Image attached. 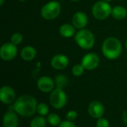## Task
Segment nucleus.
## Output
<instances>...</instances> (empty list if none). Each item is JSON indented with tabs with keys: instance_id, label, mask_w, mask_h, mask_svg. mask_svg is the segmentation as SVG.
<instances>
[{
	"instance_id": "obj_2",
	"label": "nucleus",
	"mask_w": 127,
	"mask_h": 127,
	"mask_svg": "<svg viewBox=\"0 0 127 127\" xmlns=\"http://www.w3.org/2000/svg\"><path fill=\"white\" fill-rule=\"evenodd\" d=\"M102 52L106 58L111 60L116 59L121 55L122 44L117 37H109L103 41Z\"/></svg>"
},
{
	"instance_id": "obj_20",
	"label": "nucleus",
	"mask_w": 127,
	"mask_h": 127,
	"mask_svg": "<svg viewBox=\"0 0 127 127\" xmlns=\"http://www.w3.org/2000/svg\"><path fill=\"white\" fill-rule=\"evenodd\" d=\"M47 121L48 123L53 127H57L59 126L61 124V119L60 117L56 114V113H51L48 115L47 118Z\"/></svg>"
},
{
	"instance_id": "obj_31",
	"label": "nucleus",
	"mask_w": 127,
	"mask_h": 127,
	"mask_svg": "<svg viewBox=\"0 0 127 127\" xmlns=\"http://www.w3.org/2000/svg\"><path fill=\"white\" fill-rule=\"evenodd\" d=\"M126 48H127V41H126Z\"/></svg>"
},
{
	"instance_id": "obj_12",
	"label": "nucleus",
	"mask_w": 127,
	"mask_h": 127,
	"mask_svg": "<svg viewBox=\"0 0 127 127\" xmlns=\"http://www.w3.org/2000/svg\"><path fill=\"white\" fill-rule=\"evenodd\" d=\"M17 113L13 110H10L4 113L3 116V127H18L19 118Z\"/></svg>"
},
{
	"instance_id": "obj_15",
	"label": "nucleus",
	"mask_w": 127,
	"mask_h": 127,
	"mask_svg": "<svg viewBox=\"0 0 127 127\" xmlns=\"http://www.w3.org/2000/svg\"><path fill=\"white\" fill-rule=\"evenodd\" d=\"M20 55L21 58L26 61H31L33 59H34V58L36 55V51L34 49V47L31 46H28L24 47L20 52Z\"/></svg>"
},
{
	"instance_id": "obj_22",
	"label": "nucleus",
	"mask_w": 127,
	"mask_h": 127,
	"mask_svg": "<svg viewBox=\"0 0 127 127\" xmlns=\"http://www.w3.org/2000/svg\"><path fill=\"white\" fill-rule=\"evenodd\" d=\"M84 70L85 68L83 67L82 64H77L72 67V73L75 76H80L83 74Z\"/></svg>"
},
{
	"instance_id": "obj_4",
	"label": "nucleus",
	"mask_w": 127,
	"mask_h": 127,
	"mask_svg": "<svg viewBox=\"0 0 127 127\" xmlns=\"http://www.w3.org/2000/svg\"><path fill=\"white\" fill-rule=\"evenodd\" d=\"M112 10L111 5L106 1H98L95 2L92 7V14L95 19L103 20L111 15Z\"/></svg>"
},
{
	"instance_id": "obj_24",
	"label": "nucleus",
	"mask_w": 127,
	"mask_h": 127,
	"mask_svg": "<svg viewBox=\"0 0 127 127\" xmlns=\"http://www.w3.org/2000/svg\"><path fill=\"white\" fill-rule=\"evenodd\" d=\"M77 112L74 110H71V111H68L67 113H66V118L68 121H74L77 118Z\"/></svg>"
},
{
	"instance_id": "obj_21",
	"label": "nucleus",
	"mask_w": 127,
	"mask_h": 127,
	"mask_svg": "<svg viewBox=\"0 0 127 127\" xmlns=\"http://www.w3.org/2000/svg\"><path fill=\"white\" fill-rule=\"evenodd\" d=\"M36 112L37 113L41 115V116H45L48 115V112H49V108L47 104L44 103H41L37 105V108H36Z\"/></svg>"
},
{
	"instance_id": "obj_25",
	"label": "nucleus",
	"mask_w": 127,
	"mask_h": 127,
	"mask_svg": "<svg viewBox=\"0 0 127 127\" xmlns=\"http://www.w3.org/2000/svg\"><path fill=\"white\" fill-rule=\"evenodd\" d=\"M97 127H109V122L108 120L100 118L97 119Z\"/></svg>"
},
{
	"instance_id": "obj_3",
	"label": "nucleus",
	"mask_w": 127,
	"mask_h": 127,
	"mask_svg": "<svg viewBox=\"0 0 127 127\" xmlns=\"http://www.w3.org/2000/svg\"><path fill=\"white\" fill-rule=\"evenodd\" d=\"M74 40L77 44L82 49H92L95 43V38L93 33L88 29H80L75 34Z\"/></svg>"
},
{
	"instance_id": "obj_6",
	"label": "nucleus",
	"mask_w": 127,
	"mask_h": 127,
	"mask_svg": "<svg viewBox=\"0 0 127 127\" xmlns=\"http://www.w3.org/2000/svg\"><path fill=\"white\" fill-rule=\"evenodd\" d=\"M51 105L56 109H63L67 103V96L63 89L56 88L54 89L49 97Z\"/></svg>"
},
{
	"instance_id": "obj_8",
	"label": "nucleus",
	"mask_w": 127,
	"mask_h": 127,
	"mask_svg": "<svg viewBox=\"0 0 127 127\" xmlns=\"http://www.w3.org/2000/svg\"><path fill=\"white\" fill-rule=\"evenodd\" d=\"M81 64L86 70H92L98 67L100 64V58L97 54L90 52L83 56Z\"/></svg>"
},
{
	"instance_id": "obj_9",
	"label": "nucleus",
	"mask_w": 127,
	"mask_h": 127,
	"mask_svg": "<svg viewBox=\"0 0 127 127\" xmlns=\"http://www.w3.org/2000/svg\"><path fill=\"white\" fill-rule=\"evenodd\" d=\"M104 111L105 109L103 103L97 100L92 101L88 107V112L89 115L95 119L102 118L104 114Z\"/></svg>"
},
{
	"instance_id": "obj_17",
	"label": "nucleus",
	"mask_w": 127,
	"mask_h": 127,
	"mask_svg": "<svg viewBox=\"0 0 127 127\" xmlns=\"http://www.w3.org/2000/svg\"><path fill=\"white\" fill-rule=\"evenodd\" d=\"M111 15L114 19L118 20H121L126 18V16H127V10L124 7L121 5H117L112 8Z\"/></svg>"
},
{
	"instance_id": "obj_7",
	"label": "nucleus",
	"mask_w": 127,
	"mask_h": 127,
	"mask_svg": "<svg viewBox=\"0 0 127 127\" xmlns=\"http://www.w3.org/2000/svg\"><path fill=\"white\" fill-rule=\"evenodd\" d=\"M17 54L16 45L12 42L4 43L0 48V57L4 61H10L13 59Z\"/></svg>"
},
{
	"instance_id": "obj_29",
	"label": "nucleus",
	"mask_w": 127,
	"mask_h": 127,
	"mask_svg": "<svg viewBox=\"0 0 127 127\" xmlns=\"http://www.w3.org/2000/svg\"><path fill=\"white\" fill-rule=\"evenodd\" d=\"M71 1H72V2H77V1H80V0H70Z\"/></svg>"
},
{
	"instance_id": "obj_1",
	"label": "nucleus",
	"mask_w": 127,
	"mask_h": 127,
	"mask_svg": "<svg viewBox=\"0 0 127 127\" xmlns=\"http://www.w3.org/2000/svg\"><path fill=\"white\" fill-rule=\"evenodd\" d=\"M36 99L30 95H22L14 103V111L20 116L29 118L35 114L37 108Z\"/></svg>"
},
{
	"instance_id": "obj_28",
	"label": "nucleus",
	"mask_w": 127,
	"mask_h": 127,
	"mask_svg": "<svg viewBox=\"0 0 127 127\" xmlns=\"http://www.w3.org/2000/svg\"><path fill=\"white\" fill-rule=\"evenodd\" d=\"M4 2V0H0V5H2Z\"/></svg>"
},
{
	"instance_id": "obj_18",
	"label": "nucleus",
	"mask_w": 127,
	"mask_h": 127,
	"mask_svg": "<svg viewBox=\"0 0 127 127\" xmlns=\"http://www.w3.org/2000/svg\"><path fill=\"white\" fill-rule=\"evenodd\" d=\"M55 85L57 88L63 89L65 87H66L68 84V80L67 77L64 75H58L55 77L54 80Z\"/></svg>"
},
{
	"instance_id": "obj_19",
	"label": "nucleus",
	"mask_w": 127,
	"mask_h": 127,
	"mask_svg": "<svg viewBox=\"0 0 127 127\" xmlns=\"http://www.w3.org/2000/svg\"><path fill=\"white\" fill-rule=\"evenodd\" d=\"M47 121L43 116H37L32 119L30 124V127H45Z\"/></svg>"
},
{
	"instance_id": "obj_13",
	"label": "nucleus",
	"mask_w": 127,
	"mask_h": 127,
	"mask_svg": "<svg viewBox=\"0 0 127 127\" xmlns=\"http://www.w3.org/2000/svg\"><path fill=\"white\" fill-rule=\"evenodd\" d=\"M68 63L69 61L68 57L63 54L54 55L51 61V67L56 70H63L66 68L68 65Z\"/></svg>"
},
{
	"instance_id": "obj_26",
	"label": "nucleus",
	"mask_w": 127,
	"mask_h": 127,
	"mask_svg": "<svg viewBox=\"0 0 127 127\" xmlns=\"http://www.w3.org/2000/svg\"><path fill=\"white\" fill-rule=\"evenodd\" d=\"M59 127H76L75 124L70 121H62L61 124L59 125Z\"/></svg>"
},
{
	"instance_id": "obj_30",
	"label": "nucleus",
	"mask_w": 127,
	"mask_h": 127,
	"mask_svg": "<svg viewBox=\"0 0 127 127\" xmlns=\"http://www.w3.org/2000/svg\"><path fill=\"white\" fill-rule=\"evenodd\" d=\"M19 1H27V0H19Z\"/></svg>"
},
{
	"instance_id": "obj_5",
	"label": "nucleus",
	"mask_w": 127,
	"mask_h": 127,
	"mask_svg": "<svg viewBox=\"0 0 127 127\" xmlns=\"http://www.w3.org/2000/svg\"><path fill=\"white\" fill-rule=\"evenodd\" d=\"M61 7L58 1H51L46 3L41 9V16L47 20L56 19L60 13Z\"/></svg>"
},
{
	"instance_id": "obj_16",
	"label": "nucleus",
	"mask_w": 127,
	"mask_h": 127,
	"mask_svg": "<svg viewBox=\"0 0 127 127\" xmlns=\"http://www.w3.org/2000/svg\"><path fill=\"white\" fill-rule=\"evenodd\" d=\"M60 34L65 38H69L75 34V27L69 23L63 24L60 27Z\"/></svg>"
},
{
	"instance_id": "obj_32",
	"label": "nucleus",
	"mask_w": 127,
	"mask_h": 127,
	"mask_svg": "<svg viewBox=\"0 0 127 127\" xmlns=\"http://www.w3.org/2000/svg\"><path fill=\"white\" fill-rule=\"evenodd\" d=\"M104 1H112V0H104Z\"/></svg>"
},
{
	"instance_id": "obj_23",
	"label": "nucleus",
	"mask_w": 127,
	"mask_h": 127,
	"mask_svg": "<svg viewBox=\"0 0 127 127\" xmlns=\"http://www.w3.org/2000/svg\"><path fill=\"white\" fill-rule=\"evenodd\" d=\"M11 42L15 44V45H19L22 42V40H23V36L21 33H15L12 35L11 37Z\"/></svg>"
},
{
	"instance_id": "obj_11",
	"label": "nucleus",
	"mask_w": 127,
	"mask_h": 127,
	"mask_svg": "<svg viewBox=\"0 0 127 127\" xmlns=\"http://www.w3.org/2000/svg\"><path fill=\"white\" fill-rule=\"evenodd\" d=\"M55 82L49 76H42L37 81V87L44 93H49L54 90Z\"/></svg>"
},
{
	"instance_id": "obj_27",
	"label": "nucleus",
	"mask_w": 127,
	"mask_h": 127,
	"mask_svg": "<svg viewBox=\"0 0 127 127\" xmlns=\"http://www.w3.org/2000/svg\"><path fill=\"white\" fill-rule=\"evenodd\" d=\"M123 121L125 125H127V112L124 111L123 112Z\"/></svg>"
},
{
	"instance_id": "obj_10",
	"label": "nucleus",
	"mask_w": 127,
	"mask_h": 127,
	"mask_svg": "<svg viewBox=\"0 0 127 127\" xmlns=\"http://www.w3.org/2000/svg\"><path fill=\"white\" fill-rule=\"evenodd\" d=\"M16 94L13 89L9 86H3L0 90V100L2 103L10 105L14 102Z\"/></svg>"
},
{
	"instance_id": "obj_14",
	"label": "nucleus",
	"mask_w": 127,
	"mask_h": 127,
	"mask_svg": "<svg viewBox=\"0 0 127 127\" xmlns=\"http://www.w3.org/2000/svg\"><path fill=\"white\" fill-rule=\"evenodd\" d=\"M88 23V17L86 14L82 11L76 12L72 16V25L78 29L84 28Z\"/></svg>"
}]
</instances>
